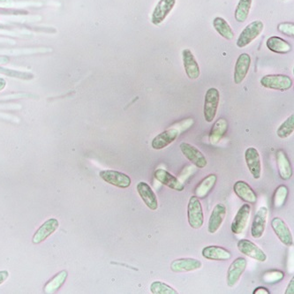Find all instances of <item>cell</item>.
<instances>
[{
	"label": "cell",
	"mask_w": 294,
	"mask_h": 294,
	"mask_svg": "<svg viewBox=\"0 0 294 294\" xmlns=\"http://www.w3.org/2000/svg\"><path fill=\"white\" fill-rule=\"evenodd\" d=\"M228 130V122L225 119L221 117L215 122L210 133H209V142L213 145L217 144L223 139Z\"/></svg>",
	"instance_id": "cell-26"
},
{
	"label": "cell",
	"mask_w": 294,
	"mask_h": 294,
	"mask_svg": "<svg viewBox=\"0 0 294 294\" xmlns=\"http://www.w3.org/2000/svg\"><path fill=\"white\" fill-rule=\"evenodd\" d=\"M248 266V261L244 257H238L230 264L227 271V284L229 287H234L241 279Z\"/></svg>",
	"instance_id": "cell-10"
},
{
	"label": "cell",
	"mask_w": 294,
	"mask_h": 294,
	"mask_svg": "<svg viewBox=\"0 0 294 294\" xmlns=\"http://www.w3.org/2000/svg\"><path fill=\"white\" fill-rule=\"evenodd\" d=\"M283 276H284V274L282 271L272 270L270 272L266 273L263 279L267 283H275L283 279Z\"/></svg>",
	"instance_id": "cell-34"
},
{
	"label": "cell",
	"mask_w": 294,
	"mask_h": 294,
	"mask_svg": "<svg viewBox=\"0 0 294 294\" xmlns=\"http://www.w3.org/2000/svg\"><path fill=\"white\" fill-rule=\"evenodd\" d=\"M176 5V0H159L151 15V22L154 25H160L170 15Z\"/></svg>",
	"instance_id": "cell-13"
},
{
	"label": "cell",
	"mask_w": 294,
	"mask_h": 294,
	"mask_svg": "<svg viewBox=\"0 0 294 294\" xmlns=\"http://www.w3.org/2000/svg\"><path fill=\"white\" fill-rule=\"evenodd\" d=\"M294 131V115L291 114L286 121H283L279 128L276 130V135L281 139L288 138L293 134Z\"/></svg>",
	"instance_id": "cell-32"
},
{
	"label": "cell",
	"mask_w": 294,
	"mask_h": 294,
	"mask_svg": "<svg viewBox=\"0 0 294 294\" xmlns=\"http://www.w3.org/2000/svg\"><path fill=\"white\" fill-rule=\"evenodd\" d=\"M182 58L184 65L185 71L188 77L191 80H196L200 77L201 70L198 62L195 60L194 54L189 49H185L182 51Z\"/></svg>",
	"instance_id": "cell-19"
},
{
	"label": "cell",
	"mask_w": 294,
	"mask_h": 294,
	"mask_svg": "<svg viewBox=\"0 0 294 294\" xmlns=\"http://www.w3.org/2000/svg\"><path fill=\"white\" fill-rule=\"evenodd\" d=\"M245 160L248 170L255 180H259L262 176V160L258 150L250 147L245 152Z\"/></svg>",
	"instance_id": "cell-9"
},
{
	"label": "cell",
	"mask_w": 294,
	"mask_h": 294,
	"mask_svg": "<svg viewBox=\"0 0 294 294\" xmlns=\"http://www.w3.org/2000/svg\"><path fill=\"white\" fill-rule=\"evenodd\" d=\"M60 223L56 218H50L47 220L46 222L40 226L39 229L36 230V233L33 237V243L34 244H39L43 241H45L47 238L50 237L51 234L54 233L57 228H58Z\"/></svg>",
	"instance_id": "cell-22"
},
{
	"label": "cell",
	"mask_w": 294,
	"mask_h": 294,
	"mask_svg": "<svg viewBox=\"0 0 294 294\" xmlns=\"http://www.w3.org/2000/svg\"><path fill=\"white\" fill-rule=\"evenodd\" d=\"M264 24L261 21H255L249 23L248 26H246L241 35L239 36L237 39V46L239 48H245L248 46L250 43L256 39L263 31Z\"/></svg>",
	"instance_id": "cell-2"
},
{
	"label": "cell",
	"mask_w": 294,
	"mask_h": 294,
	"mask_svg": "<svg viewBox=\"0 0 294 294\" xmlns=\"http://www.w3.org/2000/svg\"><path fill=\"white\" fill-rule=\"evenodd\" d=\"M233 191L241 201L254 205L257 202V195L254 189L245 181H239L234 184Z\"/></svg>",
	"instance_id": "cell-21"
},
{
	"label": "cell",
	"mask_w": 294,
	"mask_h": 294,
	"mask_svg": "<svg viewBox=\"0 0 294 294\" xmlns=\"http://www.w3.org/2000/svg\"><path fill=\"white\" fill-rule=\"evenodd\" d=\"M202 262L195 258H181L170 263V270L173 272H191L202 268Z\"/></svg>",
	"instance_id": "cell-20"
},
{
	"label": "cell",
	"mask_w": 294,
	"mask_h": 294,
	"mask_svg": "<svg viewBox=\"0 0 294 294\" xmlns=\"http://www.w3.org/2000/svg\"><path fill=\"white\" fill-rule=\"evenodd\" d=\"M100 177L108 184L120 188H128L131 186V178L128 174L113 170H104L100 171Z\"/></svg>",
	"instance_id": "cell-5"
},
{
	"label": "cell",
	"mask_w": 294,
	"mask_h": 294,
	"mask_svg": "<svg viewBox=\"0 0 294 294\" xmlns=\"http://www.w3.org/2000/svg\"><path fill=\"white\" fill-rule=\"evenodd\" d=\"M154 177L161 184L175 191L182 192L185 189V185L173 174L164 169H157L154 173Z\"/></svg>",
	"instance_id": "cell-14"
},
{
	"label": "cell",
	"mask_w": 294,
	"mask_h": 294,
	"mask_svg": "<svg viewBox=\"0 0 294 294\" xmlns=\"http://www.w3.org/2000/svg\"><path fill=\"white\" fill-rule=\"evenodd\" d=\"M180 134L181 133L177 128L167 129L165 131L160 133L159 135H156V137L153 139L151 147L156 150L165 149L177 140Z\"/></svg>",
	"instance_id": "cell-15"
},
{
	"label": "cell",
	"mask_w": 294,
	"mask_h": 294,
	"mask_svg": "<svg viewBox=\"0 0 294 294\" xmlns=\"http://www.w3.org/2000/svg\"><path fill=\"white\" fill-rule=\"evenodd\" d=\"M277 29L280 33L290 37H293L294 36V24L293 22H282L277 26Z\"/></svg>",
	"instance_id": "cell-35"
},
{
	"label": "cell",
	"mask_w": 294,
	"mask_h": 294,
	"mask_svg": "<svg viewBox=\"0 0 294 294\" xmlns=\"http://www.w3.org/2000/svg\"><path fill=\"white\" fill-rule=\"evenodd\" d=\"M181 152L195 166L199 169H203L207 166L208 162L205 156L202 154L195 146L191 145L187 142H182L180 145Z\"/></svg>",
	"instance_id": "cell-7"
},
{
	"label": "cell",
	"mask_w": 294,
	"mask_h": 294,
	"mask_svg": "<svg viewBox=\"0 0 294 294\" xmlns=\"http://www.w3.org/2000/svg\"><path fill=\"white\" fill-rule=\"evenodd\" d=\"M188 220L193 229L202 228L204 223V215L200 199L195 195L189 199L188 205Z\"/></svg>",
	"instance_id": "cell-3"
},
{
	"label": "cell",
	"mask_w": 294,
	"mask_h": 294,
	"mask_svg": "<svg viewBox=\"0 0 294 294\" xmlns=\"http://www.w3.org/2000/svg\"><path fill=\"white\" fill-rule=\"evenodd\" d=\"M261 85L266 89L287 91L293 86V82L290 76L284 75H268L263 76L260 81Z\"/></svg>",
	"instance_id": "cell-1"
},
{
	"label": "cell",
	"mask_w": 294,
	"mask_h": 294,
	"mask_svg": "<svg viewBox=\"0 0 294 294\" xmlns=\"http://www.w3.org/2000/svg\"><path fill=\"white\" fill-rule=\"evenodd\" d=\"M226 207L223 205V203H217L214 207L208 223L209 233H216V231L219 230L226 216Z\"/></svg>",
	"instance_id": "cell-18"
},
{
	"label": "cell",
	"mask_w": 294,
	"mask_h": 294,
	"mask_svg": "<svg viewBox=\"0 0 294 294\" xmlns=\"http://www.w3.org/2000/svg\"><path fill=\"white\" fill-rule=\"evenodd\" d=\"M213 27H214V29H216V32L218 33L220 36L223 38L229 40V41L233 39V30L224 19L222 18V17H216V18L214 19Z\"/></svg>",
	"instance_id": "cell-29"
},
{
	"label": "cell",
	"mask_w": 294,
	"mask_h": 294,
	"mask_svg": "<svg viewBox=\"0 0 294 294\" xmlns=\"http://www.w3.org/2000/svg\"><path fill=\"white\" fill-rule=\"evenodd\" d=\"M136 189L138 192L140 197L142 198L145 205L151 210H156L158 209V201L157 197L153 191L152 188L148 183L141 181L136 186Z\"/></svg>",
	"instance_id": "cell-17"
},
{
	"label": "cell",
	"mask_w": 294,
	"mask_h": 294,
	"mask_svg": "<svg viewBox=\"0 0 294 294\" xmlns=\"http://www.w3.org/2000/svg\"><path fill=\"white\" fill-rule=\"evenodd\" d=\"M251 57L248 53H242L238 57L234 69V83L241 84L248 75L251 66Z\"/></svg>",
	"instance_id": "cell-16"
},
{
	"label": "cell",
	"mask_w": 294,
	"mask_h": 294,
	"mask_svg": "<svg viewBox=\"0 0 294 294\" xmlns=\"http://www.w3.org/2000/svg\"><path fill=\"white\" fill-rule=\"evenodd\" d=\"M254 294H262V293H265V294H269L270 293V291H269L267 288L265 287L260 286L258 288H256L255 290H254Z\"/></svg>",
	"instance_id": "cell-37"
},
{
	"label": "cell",
	"mask_w": 294,
	"mask_h": 294,
	"mask_svg": "<svg viewBox=\"0 0 294 294\" xmlns=\"http://www.w3.org/2000/svg\"><path fill=\"white\" fill-rule=\"evenodd\" d=\"M202 255L204 258L216 262H226L231 258V254L225 248L218 246H209L203 248Z\"/></svg>",
	"instance_id": "cell-24"
},
{
	"label": "cell",
	"mask_w": 294,
	"mask_h": 294,
	"mask_svg": "<svg viewBox=\"0 0 294 294\" xmlns=\"http://www.w3.org/2000/svg\"><path fill=\"white\" fill-rule=\"evenodd\" d=\"M204 99H205L204 100V108H203L204 119L208 123H211L216 117L218 105H219L220 93L218 89L215 88L208 89Z\"/></svg>",
	"instance_id": "cell-4"
},
{
	"label": "cell",
	"mask_w": 294,
	"mask_h": 294,
	"mask_svg": "<svg viewBox=\"0 0 294 294\" xmlns=\"http://www.w3.org/2000/svg\"><path fill=\"white\" fill-rule=\"evenodd\" d=\"M68 271L62 270L46 283V285L43 288V291L45 293L56 292L61 289V287L63 286L66 280L68 278Z\"/></svg>",
	"instance_id": "cell-28"
},
{
	"label": "cell",
	"mask_w": 294,
	"mask_h": 294,
	"mask_svg": "<svg viewBox=\"0 0 294 294\" xmlns=\"http://www.w3.org/2000/svg\"><path fill=\"white\" fill-rule=\"evenodd\" d=\"M271 227L274 232L279 239V241L284 246L289 248L293 246V238H292V234L290 232V228L282 218L274 217L271 220Z\"/></svg>",
	"instance_id": "cell-12"
},
{
	"label": "cell",
	"mask_w": 294,
	"mask_h": 294,
	"mask_svg": "<svg viewBox=\"0 0 294 294\" xmlns=\"http://www.w3.org/2000/svg\"><path fill=\"white\" fill-rule=\"evenodd\" d=\"M8 276H9V273L7 270L0 271V284L4 283L5 281L8 279Z\"/></svg>",
	"instance_id": "cell-38"
},
{
	"label": "cell",
	"mask_w": 294,
	"mask_h": 294,
	"mask_svg": "<svg viewBox=\"0 0 294 294\" xmlns=\"http://www.w3.org/2000/svg\"><path fill=\"white\" fill-rule=\"evenodd\" d=\"M217 181L216 174H209L204 178L195 190V195L199 199H205L211 192Z\"/></svg>",
	"instance_id": "cell-25"
},
{
	"label": "cell",
	"mask_w": 294,
	"mask_h": 294,
	"mask_svg": "<svg viewBox=\"0 0 294 294\" xmlns=\"http://www.w3.org/2000/svg\"><path fill=\"white\" fill-rule=\"evenodd\" d=\"M289 195V189L286 186L281 185L276 188L274 196H273V205L276 209L282 208L286 202L287 197Z\"/></svg>",
	"instance_id": "cell-31"
},
{
	"label": "cell",
	"mask_w": 294,
	"mask_h": 294,
	"mask_svg": "<svg viewBox=\"0 0 294 294\" xmlns=\"http://www.w3.org/2000/svg\"><path fill=\"white\" fill-rule=\"evenodd\" d=\"M276 164L278 169V173L283 181H289L292 177L293 170L290 164L289 157L282 149L277 150L276 155Z\"/></svg>",
	"instance_id": "cell-23"
},
{
	"label": "cell",
	"mask_w": 294,
	"mask_h": 294,
	"mask_svg": "<svg viewBox=\"0 0 294 294\" xmlns=\"http://www.w3.org/2000/svg\"><path fill=\"white\" fill-rule=\"evenodd\" d=\"M150 291L153 294H178L174 288L161 281H154L150 284Z\"/></svg>",
	"instance_id": "cell-33"
},
{
	"label": "cell",
	"mask_w": 294,
	"mask_h": 294,
	"mask_svg": "<svg viewBox=\"0 0 294 294\" xmlns=\"http://www.w3.org/2000/svg\"><path fill=\"white\" fill-rule=\"evenodd\" d=\"M5 86H6V82L3 79H0V90L4 89Z\"/></svg>",
	"instance_id": "cell-39"
},
{
	"label": "cell",
	"mask_w": 294,
	"mask_h": 294,
	"mask_svg": "<svg viewBox=\"0 0 294 294\" xmlns=\"http://www.w3.org/2000/svg\"><path fill=\"white\" fill-rule=\"evenodd\" d=\"M266 46L274 53L287 54L291 50V46L286 40L278 36H271L267 40Z\"/></svg>",
	"instance_id": "cell-27"
},
{
	"label": "cell",
	"mask_w": 294,
	"mask_h": 294,
	"mask_svg": "<svg viewBox=\"0 0 294 294\" xmlns=\"http://www.w3.org/2000/svg\"><path fill=\"white\" fill-rule=\"evenodd\" d=\"M269 216L268 208L261 207L255 213L251 225V235L254 239H261L265 231L267 221Z\"/></svg>",
	"instance_id": "cell-11"
},
{
	"label": "cell",
	"mask_w": 294,
	"mask_h": 294,
	"mask_svg": "<svg viewBox=\"0 0 294 294\" xmlns=\"http://www.w3.org/2000/svg\"><path fill=\"white\" fill-rule=\"evenodd\" d=\"M252 7V0H240L235 9L234 17L238 22H245L248 18Z\"/></svg>",
	"instance_id": "cell-30"
},
{
	"label": "cell",
	"mask_w": 294,
	"mask_h": 294,
	"mask_svg": "<svg viewBox=\"0 0 294 294\" xmlns=\"http://www.w3.org/2000/svg\"><path fill=\"white\" fill-rule=\"evenodd\" d=\"M285 294H293L294 293V278H291L289 283H288V286L286 287V290L284 291Z\"/></svg>",
	"instance_id": "cell-36"
},
{
	"label": "cell",
	"mask_w": 294,
	"mask_h": 294,
	"mask_svg": "<svg viewBox=\"0 0 294 294\" xmlns=\"http://www.w3.org/2000/svg\"><path fill=\"white\" fill-rule=\"evenodd\" d=\"M251 215V205L246 203L241 206L238 210L237 214L234 216L233 221L230 225V230L234 234L243 233L248 226L249 218Z\"/></svg>",
	"instance_id": "cell-6"
},
{
	"label": "cell",
	"mask_w": 294,
	"mask_h": 294,
	"mask_svg": "<svg viewBox=\"0 0 294 294\" xmlns=\"http://www.w3.org/2000/svg\"><path fill=\"white\" fill-rule=\"evenodd\" d=\"M237 247L241 254L247 255L257 262H264L267 260V255L262 251V248H259L257 245L251 241L241 240L238 241Z\"/></svg>",
	"instance_id": "cell-8"
}]
</instances>
